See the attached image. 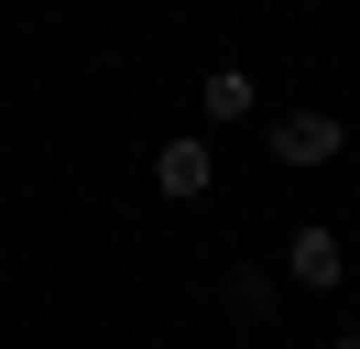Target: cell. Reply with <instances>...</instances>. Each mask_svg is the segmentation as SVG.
<instances>
[{
  "mask_svg": "<svg viewBox=\"0 0 360 349\" xmlns=\"http://www.w3.org/2000/svg\"><path fill=\"white\" fill-rule=\"evenodd\" d=\"M338 142H349V131H338V109H273V120H262V153H273L284 174L338 164Z\"/></svg>",
  "mask_w": 360,
  "mask_h": 349,
  "instance_id": "obj_1",
  "label": "cell"
},
{
  "mask_svg": "<svg viewBox=\"0 0 360 349\" xmlns=\"http://www.w3.org/2000/svg\"><path fill=\"white\" fill-rule=\"evenodd\" d=\"M207 186H219V153H207V131H175V142L153 153V196H164V208H197Z\"/></svg>",
  "mask_w": 360,
  "mask_h": 349,
  "instance_id": "obj_2",
  "label": "cell"
},
{
  "mask_svg": "<svg viewBox=\"0 0 360 349\" xmlns=\"http://www.w3.org/2000/svg\"><path fill=\"white\" fill-rule=\"evenodd\" d=\"M284 284H306V295H338V284H349V251H338V229H295L284 240Z\"/></svg>",
  "mask_w": 360,
  "mask_h": 349,
  "instance_id": "obj_3",
  "label": "cell"
},
{
  "mask_svg": "<svg viewBox=\"0 0 360 349\" xmlns=\"http://www.w3.org/2000/svg\"><path fill=\"white\" fill-rule=\"evenodd\" d=\"M328 349H360V327H338V338H328Z\"/></svg>",
  "mask_w": 360,
  "mask_h": 349,
  "instance_id": "obj_6",
  "label": "cell"
},
{
  "mask_svg": "<svg viewBox=\"0 0 360 349\" xmlns=\"http://www.w3.org/2000/svg\"><path fill=\"white\" fill-rule=\"evenodd\" d=\"M197 109H207V120H251V109H262V77H251V65H207Z\"/></svg>",
  "mask_w": 360,
  "mask_h": 349,
  "instance_id": "obj_4",
  "label": "cell"
},
{
  "mask_svg": "<svg viewBox=\"0 0 360 349\" xmlns=\"http://www.w3.org/2000/svg\"><path fill=\"white\" fill-rule=\"evenodd\" d=\"M229 317H273V273H262V262L229 273Z\"/></svg>",
  "mask_w": 360,
  "mask_h": 349,
  "instance_id": "obj_5",
  "label": "cell"
}]
</instances>
